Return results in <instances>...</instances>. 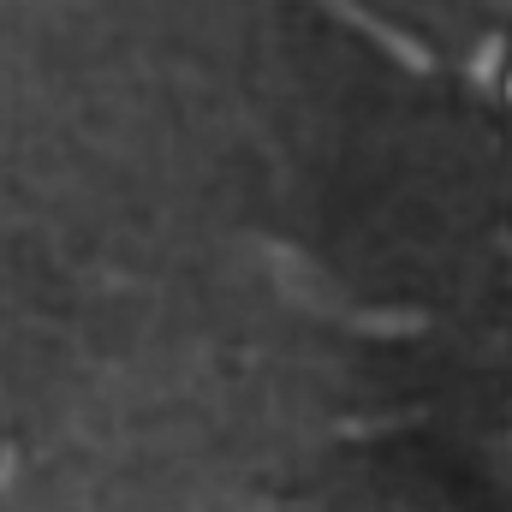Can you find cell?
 I'll return each mask as SVG.
<instances>
[{
    "instance_id": "1",
    "label": "cell",
    "mask_w": 512,
    "mask_h": 512,
    "mask_svg": "<svg viewBox=\"0 0 512 512\" xmlns=\"http://www.w3.org/2000/svg\"><path fill=\"white\" fill-rule=\"evenodd\" d=\"M507 90H512V84H507Z\"/></svg>"
}]
</instances>
